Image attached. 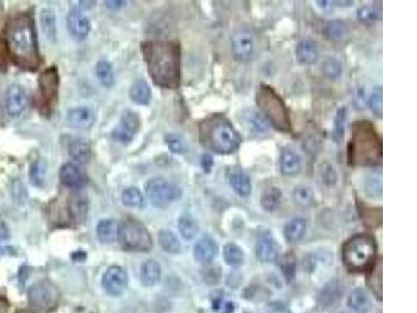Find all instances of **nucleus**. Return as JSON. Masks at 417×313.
<instances>
[{"label":"nucleus","mask_w":417,"mask_h":313,"mask_svg":"<svg viewBox=\"0 0 417 313\" xmlns=\"http://www.w3.org/2000/svg\"><path fill=\"white\" fill-rule=\"evenodd\" d=\"M282 272H283L284 277L288 282L293 279L294 274H296V259H294L293 254H286L282 260L281 265Z\"/></svg>","instance_id":"obj_50"},{"label":"nucleus","mask_w":417,"mask_h":313,"mask_svg":"<svg viewBox=\"0 0 417 313\" xmlns=\"http://www.w3.org/2000/svg\"><path fill=\"white\" fill-rule=\"evenodd\" d=\"M102 285L109 295L114 297L121 295L128 285V274L122 267L114 265L105 272Z\"/></svg>","instance_id":"obj_14"},{"label":"nucleus","mask_w":417,"mask_h":313,"mask_svg":"<svg viewBox=\"0 0 417 313\" xmlns=\"http://www.w3.org/2000/svg\"><path fill=\"white\" fill-rule=\"evenodd\" d=\"M118 239L128 250L147 252L152 248V236L147 229L136 220H126L119 227Z\"/></svg>","instance_id":"obj_7"},{"label":"nucleus","mask_w":417,"mask_h":313,"mask_svg":"<svg viewBox=\"0 0 417 313\" xmlns=\"http://www.w3.org/2000/svg\"><path fill=\"white\" fill-rule=\"evenodd\" d=\"M46 171L47 165L44 159H37L36 161H34L31 171H29V179H31L32 183L41 187L44 184Z\"/></svg>","instance_id":"obj_37"},{"label":"nucleus","mask_w":417,"mask_h":313,"mask_svg":"<svg viewBox=\"0 0 417 313\" xmlns=\"http://www.w3.org/2000/svg\"><path fill=\"white\" fill-rule=\"evenodd\" d=\"M302 169V158L296 149L285 147L281 153V171L286 177H294Z\"/></svg>","instance_id":"obj_17"},{"label":"nucleus","mask_w":417,"mask_h":313,"mask_svg":"<svg viewBox=\"0 0 417 313\" xmlns=\"http://www.w3.org/2000/svg\"><path fill=\"white\" fill-rule=\"evenodd\" d=\"M29 301L38 312H47L55 309L60 301V291L51 281H40L31 287Z\"/></svg>","instance_id":"obj_8"},{"label":"nucleus","mask_w":417,"mask_h":313,"mask_svg":"<svg viewBox=\"0 0 417 313\" xmlns=\"http://www.w3.org/2000/svg\"><path fill=\"white\" fill-rule=\"evenodd\" d=\"M246 120L259 133H267L272 128V124L268 121L267 118L264 116L260 111H256L253 109H249L247 111Z\"/></svg>","instance_id":"obj_36"},{"label":"nucleus","mask_w":417,"mask_h":313,"mask_svg":"<svg viewBox=\"0 0 417 313\" xmlns=\"http://www.w3.org/2000/svg\"><path fill=\"white\" fill-rule=\"evenodd\" d=\"M178 229H180V235L186 240H191L199 233V226L192 218L188 216H183L178 222Z\"/></svg>","instance_id":"obj_42"},{"label":"nucleus","mask_w":417,"mask_h":313,"mask_svg":"<svg viewBox=\"0 0 417 313\" xmlns=\"http://www.w3.org/2000/svg\"><path fill=\"white\" fill-rule=\"evenodd\" d=\"M130 96L135 102L139 105H147L152 98L150 86L143 79L135 81L130 90Z\"/></svg>","instance_id":"obj_28"},{"label":"nucleus","mask_w":417,"mask_h":313,"mask_svg":"<svg viewBox=\"0 0 417 313\" xmlns=\"http://www.w3.org/2000/svg\"><path fill=\"white\" fill-rule=\"evenodd\" d=\"M296 55L300 63L313 64L318 55L316 43L310 38L300 40L296 45Z\"/></svg>","instance_id":"obj_22"},{"label":"nucleus","mask_w":417,"mask_h":313,"mask_svg":"<svg viewBox=\"0 0 417 313\" xmlns=\"http://www.w3.org/2000/svg\"><path fill=\"white\" fill-rule=\"evenodd\" d=\"M98 236L104 244H113L119 237V226L114 220H100L98 226Z\"/></svg>","instance_id":"obj_26"},{"label":"nucleus","mask_w":417,"mask_h":313,"mask_svg":"<svg viewBox=\"0 0 417 313\" xmlns=\"http://www.w3.org/2000/svg\"><path fill=\"white\" fill-rule=\"evenodd\" d=\"M58 85H59V76H58L57 68H48L41 74L39 78L41 102L47 111L57 100Z\"/></svg>","instance_id":"obj_10"},{"label":"nucleus","mask_w":417,"mask_h":313,"mask_svg":"<svg viewBox=\"0 0 417 313\" xmlns=\"http://www.w3.org/2000/svg\"><path fill=\"white\" fill-rule=\"evenodd\" d=\"M258 259L263 263H272L277 260L279 255V246L272 235H262L256 248Z\"/></svg>","instance_id":"obj_15"},{"label":"nucleus","mask_w":417,"mask_h":313,"mask_svg":"<svg viewBox=\"0 0 417 313\" xmlns=\"http://www.w3.org/2000/svg\"><path fill=\"white\" fill-rule=\"evenodd\" d=\"M369 108L373 111L375 116L382 118L383 115V90L381 87L373 89V93L369 96Z\"/></svg>","instance_id":"obj_47"},{"label":"nucleus","mask_w":417,"mask_h":313,"mask_svg":"<svg viewBox=\"0 0 417 313\" xmlns=\"http://www.w3.org/2000/svg\"><path fill=\"white\" fill-rule=\"evenodd\" d=\"M140 126L139 117L132 111H126L122 115L119 124L113 131V138L121 143H128L133 140L138 132Z\"/></svg>","instance_id":"obj_13"},{"label":"nucleus","mask_w":417,"mask_h":313,"mask_svg":"<svg viewBox=\"0 0 417 313\" xmlns=\"http://www.w3.org/2000/svg\"><path fill=\"white\" fill-rule=\"evenodd\" d=\"M345 120H347V108H340L335 118L334 130H333V140L340 143L345 137Z\"/></svg>","instance_id":"obj_40"},{"label":"nucleus","mask_w":417,"mask_h":313,"mask_svg":"<svg viewBox=\"0 0 417 313\" xmlns=\"http://www.w3.org/2000/svg\"><path fill=\"white\" fill-rule=\"evenodd\" d=\"M229 183L232 189L240 197H247L251 192V179L241 169L234 168L230 171Z\"/></svg>","instance_id":"obj_20"},{"label":"nucleus","mask_w":417,"mask_h":313,"mask_svg":"<svg viewBox=\"0 0 417 313\" xmlns=\"http://www.w3.org/2000/svg\"><path fill=\"white\" fill-rule=\"evenodd\" d=\"M194 258L199 263L208 265L214 260L218 254V244L211 237H204L194 246Z\"/></svg>","instance_id":"obj_19"},{"label":"nucleus","mask_w":417,"mask_h":313,"mask_svg":"<svg viewBox=\"0 0 417 313\" xmlns=\"http://www.w3.org/2000/svg\"><path fill=\"white\" fill-rule=\"evenodd\" d=\"M223 257H225V262L232 267H240L244 261V251L235 244H227L225 246Z\"/></svg>","instance_id":"obj_32"},{"label":"nucleus","mask_w":417,"mask_h":313,"mask_svg":"<svg viewBox=\"0 0 417 313\" xmlns=\"http://www.w3.org/2000/svg\"><path fill=\"white\" fill-rule=\"evenodd\" d=\"M199 138L206 147L223 155L237 151L242 142L239 133L223 115L204 120L199 126Z\"/></svg>","instance_id":"obj_4"},{"label":"nucleus","mask_w":417,"mask_h":313,"mask_svg":"<svg viewBox=\"0 0 417 313\" xmlns=\"http://www.w3.org/2000/svg\"><path fill=\"white\" fill-rule=\"evenodd\" d=\"M363 189L365 194L371 199H381L382 197V180L379 175H369L363 184Z\"/></svg>","instance_id":"obj_38"},{"label":"nucleus","mask_w":417,"mask_h":313,"mask_svg":"<svg viewBox=\"0 0 417 313\" xmlns=\"http://www.w3.org/2000/svg\"><path fill=\"white\" fill-rule=\"evenodd\" d=\"M70 154L73 160L81 164H87L91 159V149L85 141L77 140L71 143Z\"/></svg>","instance_id":"obj_30"},{"label":"nucleus","mask_w":417,"mask_h":313,"mask_svg":"<svg viewBox=\"0 0 417 313\" xmlns=\"http://www.w3.org/2000/svg\"><path fill=\"white\" fill-rule=\"evenodd\" d=\"M6 47L19 67L36 70L40 65L35 27L29 15L22 14L8 20L6 27Z\"/></svg>","instance_id":"obj_2"},{"label":"nucleus","mask_w":417,"mask_h":313,"mask_svg":"<svg viewBox=\"0 0 417 313\" xmlns=\"http://www.w3.org/2000/svg\"><path fill=\"white\" fill-rule=\"evenodd\" d=\"M146 194L152 205L166 208L182 196L178 186L163 178L152 179L146 184Z\"/></svg>","instance_id":"obj_9"},{"label":"nucleus","mask_w":417,"mask_h":313,"mask_svg":"<svg viewBox=\"0 0 417 313\" xmlns=\"http://www.w3.org/2000/svg\"><path fill=\"white\" fill-rule=\"evenodd\" d=\"M377 254L375 238L369 234L352 236L343 248V260L350 271L358 273L369 269L373 265Z\"/></svg>","instance_id":"obj_5"},{"label":"nucleus","mask_w":417,"mask_h":313,"mask_svg":"<svg viewBox=\"0 0 417 313\" xmlns=\"http://www.w3.org/2000/svg\"><path fill=\"white\" fill-rule=\"evenodd\" d=\"M6 57H8V48L6 42L0 37V69L6 65Z\"/></svg>","instance_id":"obj_51"},{"label":"nucleus","mask_w":417,"mask_h":313,"mask_svg":"<svg viewBox=\"0 0 417 313\" xmlns=\"http://www.w3.org/2000/svg\"><path fill=\"white\" fill-rule=\"evenodd\" d=\"M27 106V94L21 86L13 85L6 90L4 108L8 116L18 117L25 112Z\"/></svg>","instance_id":"obj_11"},{"label":"nucleus","mask_w":417,"mask_h":313,"mask_svg":"<svg viewBox=\"0 0 417 313\" xmlns=\"http://www.w3.org/2000/svg\"><path fill=\"white\" fill-rule=\"evenodd\" d=\"M268 313H291L289 312L286 306H284L283 304L281 303H272L268 306L267 308Z\"/></svg>","instance_id":"obj_52"},{"label":"nucleus","mask_w":417,"mask_h":313,"mask_svg":"<svg viewBox=\"0 0 417 313\" xmlns=\"http://www.w3.org/2000/svg\"><path fill=\"white\" fill-rule=\"evenodd\" d=\"M67 121L72 128L79 130H89L95 122V114L87 107H79L70 110L67 114Z\"/></svg>","instance_id":"obj_18"},{"label":"nucleus","mask_w":417,"mask_h":313,"mask_svg":"<svg viewBox=\"0 0 417 313\" xmlns=\"http://www.w3.org/2000/svg\"><path fill=\"white\" fill-rule=\"evenodd\" d=\"M232 53L239 62H246L253 57L255 43L251 32L238 31L232 36Z\"/></svg>","instance_id":"obj_12"},{"label":"nucleus","mask_w":417,"mask_h":313,"mask_svg":"<svg viewBox=\"0 0 417 313\" xmlns=\"http://www.w3.org/2000/svg\"><path fill=\"white\" fill-rule=\"evenodd\" d=\"M319 175L322 181L324 182L326 185L329 186L335 185V184L337 183V180H338V175H337L334 167L326 162L322 163V164L320 165Z\"/></svg>","instance_id":"obj_48"},{"label":"nucleus","mask_w":417,"mask_h":313,"mask_svg":"<svg viewBox=\"0 0 417 313\" xmlns=\"http://www.w3.org/2000/svg\"><path fill=\"white\" fill-rule=\"evenodd\" d=\"M124 205L133 208H141L144 205V197L137 188H128L122 194Z\"/></svg>","instance_id":"obj_44"},{"label":"nucleus","mask_w":417,"mask_h":313,"mask_svg":"<svg viewBox=\"0 0 417 313\" xmlns=\"http://www.w3.org/2000/svg\"><path fill=\"white\" fill-rule=\"evenodd\" d=\"M166 143L169 149L174 154H185L188 151V145L186 140L180 135L171 134L166 137Z\"/></svg>","instance_id":"obj_46"},{"label":"nucleus","mask_w":417,"mask_h":313,"mask_svg":"<svg viewBox=\"0 0 417 313\" xmlns=\"http://www.w3.org/2000/svg\"><path fill=\"white\" fill-rule=\"evenodd\" d=\"M358 18L364 25H373L380 18V13L373 6H364L359 8Z\"/></svg>","instance_id":"obj_49"},{"label":"nucleus","mask_w":417,"mask_h":313,"mask_svg":"<svg viewBox=\"0 0 417 313\" xmlns=\"http://www.w3.org/2000/svg\"><path fill=\"white\" fill-rule=\"evenodd\" d=\"M348 27L343 21L333 20L326 25V35L333 42H341L348 37Z\"/></svg>","instance_id":"obj_34"},{"label":"nucleus","mask_w":417,"mask_h":313,"mask_svg":"<svg viewBox=\"0 0 417 313\" xmlns=\"http://www.w3.org/2000/svg\"><path fill=\"white\" fill-rule=\"evenodd\" d=\"M41 27L43 33L48 40H55L57 34V22H55V15L51 8H44L40 15Z\"/></svg>","instance_id":"obj_29"},{"label":"nucleus","mask_w":417,"mask_h":313,"mask_svg":"<svg viewBox=\"0 0 417 313\" xmlns=\"http://www.w3.org/2000/svg\"><path fill=\"white\" fill-rule=\"evenodd\" d=\"M159 244L165 252L169 254H178L180 252V240L169 231H162L159 233Z\"/></svg>","instance_id":"obj_35"},{"label":"nucleus","mask_w":417,"mask_h":313,"mask_svg":"<svg viewBox=\"0 0 417 313\" xmlns=\"http://www.w3.org/2000/svg\"><path fill=\"white\" fill-rule=\"evenodd\" d=\"M96 72L100 81L105 87H112L114 84V74L112 66L107 62L102 61L96 66Z\"/></svg>","instance_id":"obj_45"},{"label":"nucleus","mask_w":417,"mask_h":313,"mask_svg":"<svg viewBox=\"0 0 417 313\" xmlns=\"http://www.w3.org/2000/svg\"><path fill=\"white\" fill-rule=\"evenodd\" d=\"M17 313H32V312H27V310H22V312H17Z\"/></svg>","instance_id":"obj_57"},{"label":"nucleus","mask_w":417,"mask_h":313,"mask_svg":"<svg viewBox=\"0 0 417 313\" xmlns=\"http://www.w3.org/2000/svg\"><path fill=\"white\" fill-rule=\"evenodd\" d=\"M234 309H235V307H234L233 304H232V303H227V304H225V310H223V312H225V313H233Z\"/></svg>","instance_id":"obj_56"},{"label":"nucleus","mask_w":417,"mask_h":313,"mask_svg":"<svg viewBox=\"0 0 417 313\" xmlns=\"http://www.w3.org/2000/svg\"><path fill=\"white\" fill-rule=\"evenodd\" d=\"M369 287H371V291H373L375 293L376 297L378 299H382V265L381 262L378 263L377 265H375V269L373 271L371 272V274H369Z\"/></svg>","instance_id":"obj_43"},{"label":"nucleus","mask_w":417,"mask_h":313,"mask_svg":"<svg viewBox=\"0 0 417 313\" xmlns=\"http://www.w3.org/2000/svg\"><path fill=\"white\" fill-rule=\"evenodd\" d=\"M105 4L107 8H112V10H116V8H120L121 6H124L126 4V1H110V0H107Z\"/></svg>","instance_id":"obj_54"},{"label":"nucleus","mask_w":417,"mask_h":313,"mask_svg":"<svg viewBox=\"0 0 417 313\" xmlns=\"http://www.w3.org/2000/svg\"><path fill=\"white\" fill-rule=\"evenodd\" d=\"M293 199L300 207H309L312 205L314 194L312 189L307 185H298L293 190Z\"/></svg>","instance_id":"obj_39"},{"label":"nucleus","mask_w":417,"mask_h":313,"mask_svg":"<svg viewBox=\"0 0 417 313\" xmlns=\"http://www.w3.org/2000/svg\"><path fill=\"white\" fill-rule=\"evenodd\" d=\"M8 303L4 298L0 297V313H8Z\"/></svg>","instance_id":"obj_55"},{"label":"nucleus","mask_w":417,"mask_h":313,"mask_svg":"<svg viewBox=\"0 0 417 313\" xmlns=\"http://www.w3.org/2000/svg\"><path fill=\"white\" fill-rule=\"evenodd\" d=\"M68 29L77 39H85L90 32V21L81 11L73 8L67 17Z\"/></svg>","instance_id":"obj_16"},{"label":"nucleus","mask_w":417,"mask_h":313,"mask_svg":"<svg viewBox=\"0 0 417 313\" xmlns=\"http://www.w3.org/2000/svg\"><path fill=\"white\" fill-rule=\"evenodd\" d=\"M256 102L262 114L267 118L274 128L281 132L288 133L291 131V122L285 102L272 87L261 84L256 95Z\"/></svg>","instance_id":"obj_6"},{"label":"nucleus","mask_w":417,"mask_h":313,"mask_svg":"<svg viewBox=\"0 0 417 313\" xmlns=\"http://www.w3.org/2000/svg\"><path fill=\"white\" fill-rule=\"evenodd\" d=\"M61 180L64 185L71 188H79L86 184V178L79 167L67 163L61 169Z\"/></svg>","instance_id":"obj_21"},{"label":"nucleus","mask_w":417,"mask_h":313,"mask_svg":"<svg viewBox=\"0 0 417 313\" xmlns=\"http://www.w3.org/2000/svg\"><path fill=\"white\" fill-rule=\"evenodd\" d=\"M148 72L156 85L176 89L180 81V49L171 41H152L142 46Z\"/></svg>","instance_id":"obj_1"},{"label":"nucleus","mask_w":417,"mask_h":313,"mask_svg":"<svg viewBox=\"0 0 417 313\" xmlns=\"http://www.w3.org/2000/svg\"><path fill=\"white\" fill-rule=\"evenodd\" d=\"M140 279L142 284L146 287L154 286L158 284L161 279V267L157 261H146L142 265L141 271H140Z\"/></svg>","instance_id":"obj_24"},{"label":"nucleus","mask_w":417,"mask_h":313,"mask_svg":"<svg viewBox=\"0 0 417 313\" xmlns=\"http://www.w3.org/2000/svg\"><path fill=\"white\" fill-rule=\"evenodd\" d=\"M201 165H203L204 169L206 173H210L211 168L213 166V158L210 155H204L201 159Z\"/></svg>","instance_id":"obj_53"},{"label":"nucleus","mask_w":417,"mask_h":313,"mask_svg":"<svg viewBox=\"0 0 417 313\" xmlns=\"http://www.w3.org/2000/svg\"><path fill=\"white\" fill-rule=\"evenodd\" d=\"M348 304L350 307L358 313H367L371 312V298L369 297V293L365 289L356 288L352 293H350V299H348Z\"/></svg>","instance_id":"obj_25"},{"label":"nucleus","mask_w":417,"mask_h":313,"mask_svg":"<svg viewBox=\"0 0 417 313\" xmlns=\"http://www.w3.org/2000/svg\"><path fill=\"white\" fill-rule=\"evenodd\" d=\"M70 213L71 218L77 224L85 222L88 213V204L81 197H72L70 201Z\"/></svg>","instance_id":"obj_31"},{"label":"nucleus","mask_w":417,"mask_h":313,"mask_svg":"<svg viewBox=\"0 0 417 313\" xmlns=\"http://www.w3.org/2000/svg\"><path fill=\"white\" fill-rule=\"evenodd\" d=\"M322 72L324 76L330 79H336L343 72V65L339 60L335 58H329L322 63Z\"/></svg>","instance_id":"obj_41"},{"label":"nucleus","mask_w":417,"mask_h":313,"mask_svg":"<svg viewBox=\"0 0 417 313\" xmlns=\"http://www.w3.org/2000/svg\"><path fill=\"white\" fill-rule=\"evenodd\" d=\"M307 230V222L304 218H296L290 220L285 228H284V235L286 239L289 242H296L304 237Z\"/></svg>","instance_id":"obj_27"},{"label":"nucleus","mask_w":417,"mask_h":313,"mask_svg":"<svg viewBox=\"0 0 417 313\" xmlns=\"http://www.w3.org/2000/svg\"><path fill=\"white\" fill-rule=\"evenodd\" d=\"M348 163L356 166H376L382 161V141L373 124L360 120L352 124L348 143Z\"/></svg>","instance_id":"obj_3"},{"label":"nucleus","mask_w":417,"mask_h":313,"mask_svg":"<svg viewBox=\"0 0 417 313\" xmlns=\"http://www.w3.org/2000/svg\"><path fill=\"white\" fill-rule=\"evenodd\" d=\"M282 194L278 187H270L261 197V205L265 211L274 212L281 204Z\"/></svg>","instance_id":"obj_33"},{"label":"nucleus","mask_w":417,"mask_h":313,"mask_svg":"<svg viewBox=\"0 0 417 313\" xmlns=\"http://www.w3.org/2000/svg\"><path fill=\"white\" fill-rule=\"evenodd\" d=\"M343 295V287L337 280L331 281L322 289L319 295V302L324 307L333 306L341 299Z\"/></svg>","instance_id":"obj_23"}]
</instances>
